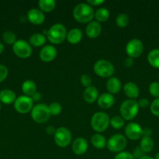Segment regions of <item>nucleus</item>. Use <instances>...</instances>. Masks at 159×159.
<instances>
[{"instance_id":"4be33fe9","label":"nucleus","mask_w":159,"mask_h":159,"mask_svg":"<svg viewBox=\"0 0 159 159\" xmlns=\"http://www.w3.org/2000/svg\"><path fill=\"white\" fill-rule=\"evenodd\" d=\"M17 99L16 93L11 89H3L0 91V102L4 104H12Z\"/></svg>"},{"instance_id":"de8ad7c7","label":"nucleus","mask_w":159,"mask_h":159,"mask_svg":"<svg viewBox=\"0 0 159 159\" xmlns=\"http://www.w3.org/2000/svg\"><path fill=\"white\" fill-rule=\"evenodd\" d=\"M139 159H154V158H152V157L151 156H148V155H143V157H141Z\"/></svg>"},{"instance_id":"7ed1b4c3","label":"nucleus","mask_w":159,"mask_h":159,"mask_svg":"<svg viewBox=\"0 0 159 159\" xmlns=\"http://www.w3.org/2000/svg\"><path fill=\"white\" fill-rule=\"evenodd\" d=\"M67 30L65 26L62 23L52 25L47 32V39L53 44H59L66 39Z\"/></svg>"},{"instance_id":"aec40b11","label":"nucleus","mask_w":159,"mask_h":159,"mask_svg":"<svg viewBox=\"0 0 159 159\" xmlns=\"http://www.w3.org/2000/svg\"><path fill=\"white\" fill-rule=\"evenodd\" d=\"M106 88L110 94L114 95L119 93L122 89L121 81L116 77H111L108 79L106 83Z\"/></svg>"},{"instance_id":"cd10ccee","label":"nucleus","mask_w":159,"mask_h":159,"mask_svg":"<svg viewBox=\"0 0 159 159\" xmlns=\"http://www.w3.org/2000/svg\"><path fill=\"white\" fill-rule=\"evenodd\" d=\"M110 16V12L108 9L106 8L101 7L97 9L94 12V18L96 19V21L98 23H103V22L107 21Z\"/></svg>"},{"instance_id":"473e14b6","label":"nucleus","mask_w":159,"mask_h":159,"mask_svg":"<svg viewBox=\"0 0 159 159\" xmlns=\"http://www.w3.org/2000/svg\"><path fill=\"white\" fill-rule=\"evenodd\" d=\"M48 109H49L50 114L52 116H57L59 115L62 112V106L60 103L57 102H51L49 106H48Z\"/></svg>"},{"instance_id":"ea45409f","label":"nucleus","mask_w":159,"mask_h":159,"mask_svg":"<svg viewBox=\"0 0 159 159\" xmlns=\"http://www.w3.org/2000/svg\"><path fill=\"white\" fill-rule=\"evenodd\" d=\"M138 105L140 108H147V107H148L150 106L149 100H148L147 98H142V99H140V100L138 101Z\"/></svg>"},{"instance_id":"c756f323","label":"nucleus","mask_w":159,"mask_h":159,"mask_svg":"<svg viewBox=\"0 0 159 159\" xmlns=\"http://www.w3.org/2000/svg\"><path fill=\"white\" fill-rule=\"evenodd\" d=\"M129 23V17L126 13H120L115 18V23L120 28H124L128 26Z\"/></svg>"},{"instance_id":"a211bd4d","label":"nucleus","mask_w":159,"mask_h":159,"mask_svg":"<svg viewBox=\"0 0 159 159\" xmlns=\"http://www.w3.org/2000/svg\"><path fill=\"white\" fill-rule=\"evenodd\" d=\"M123 92L129 99H135L140 95V89L134 82H126L123 86Z\"/></svg>"},{"instance_id":"f257e3e1","label":"nucleus","mask_w":159,"mask_h":159,"mask_svg":"<svg viewBox=\"0 0 159 159\" xmlns=\"http://www.w3.org/2000/svg\"><path fill=\"white\" fill-rule=\"evenodd\" d=\"M73 16L78 23H88L94 17V10L87 2L79 3L73 9Z\"/></svg>"},{"instance_id":"e433bc0d","label":"nucleus","mask_w":159,"mask_h":159,"mask_svg":"<svg viewBox=\"0 0 159 159\" xmlns=\"http://www.w3.org/2000/svg\"><path fill=\"white\" fill-rule=\"evenodd\" d=\"M114 159H135L132 153L129 152H125L123 151L121 152H118L116 154Z\"/></svg>"},{"instance_id":"c9c22d12","label":"nucleus","mask_w":159,"mask_h":159,"mask_svg":"<svg viewBox=\"0 0 159 159\" xmlns=\"http://www.w3.org/2000/svg\"><path fill=\"white\" fill-rule=\"evenodd\" d=\"M80 83L82 84L83 86L85 88L90 87L92 85V79L89 75L84 74L80 77Z\"/></svg>"},{"instance_id":"09e8293b","label":"nucleus","mask_w":159,"mask_h":159,"mask_svg":"<svg viewBox=\"0 0 159 159\" xmlns=\"http://www.w3.org/2000/svg\"><path fill=\"white\" fill-rule=\"evenodd\" d=\"M154 159H159V152L155 155V158H154Z\"/></svg>"},{"instance_id":"37998d69","label":"nucleus","mask_w":159,"mask_h":159,"mask_svg":"<svg viewBox=\"0 0 159 159\" xmlns=\"http://www.w3.org/2000/svg\"><path fill=\"white\" fill-rule=\"evenodd\" d=\"M152 134V130L149 127H145L143 129V136L144 137H151Z\"/></svg>"},{"instance_id":"6e6552de","label":"nucleus","mask_w":159,"mask_h":159,"mask_svg":"<svg viewBox=\"0 0 159 159\" xmlns=\"http://www.w3.org/2000/svg\"><path fill=\"white\" fill-rule=\"evenodd\" d=\"M54 141L59 148L67 147L72 141L71 132L66 127H59L54 134Z\"/></svg>"},{"instance_id":"2f4dec72","label":"nucleus","mask_w":159,"mask_h":159,"mask_svg":"<svg viewBox=\"0 0 159 159\" xmlns=\"http://www.w3.org/2000/svg\"><path fill=\"white\" fill-rule=\"evenodd\" d=\"M3 41L9 45H13L15 42L17 41V36L12 31L7 30L5 31L2 34Z\"/></svg>"},{"instance_id":"412c9836","label":"nucleus","mask_w":159,"mask_h":159,"mask_svg":"<svg viewBox=\"0 0 159 159\" xmlns=\"http://www.w3.org/2000/svg\"><path fill=\"white\" fill-rule=\"evenodd\" d=\"M83 38L82 30L79 28H73L67 32L66 40L71 44H77Z\"/></svg>"},{"instance_id":"c03bdc74","label":"nucleus","mask_w":159,"mask_h":159,"mask_svg":"<svg viewBox=\"0 0 159 159\" xmlns=\"http://www.w3.org/2000/svg\"><path fill=\"white\" fill-rule=\"evenodd\" d=\"M55 130H56V129H55V127H52V126H48V127H46V133L48 134L54 135Z\"/></svg>"},{"instance_id":"5701e85b","label":"nucleus","mask_w":159,"mask_h":159,"mask_svg":"<svg viewBox=\"0 0 159 159\" xmlns=\"http://www.w3.org/2000/svg\"><path fill=\"white\" fill-rule=\"evenodd\" d=\"M22 92L24 96L31 97L34 93H37V85L35 82L32 80H26L22 84Z\"/></svg>"},{"instance_id":"c85d7f7f","label":"nucleus","mask_w":159,"mask_h":159,"mask_svg":"<svg viewBox=\"0 0 159 159\" xmlns=\"http://www.w3.org/2000/svg\"><path fill=\"white\" fill-rule=\"evenodd\" d=\"M55 5L54 0H40L38 2L39 9L43 12H51L55 8Z\"/></svg>"},{"instance_id":"a878e982","label":"nucleus","mask_w":159,"mask_h":159,"mask_svg":"<svg viewBox=\"0 0 159 159\" xmlns=\"http://www.w3.org/2000/svg\"><path fill=\"white\" fill-rule=\"evenodd\" d=\"M90 141H91L92 145L97 149H103L107 145V141L105 138L101 134H94L90 139Z\"/></svg>"},{"instance_id":"9d476101","label":"nucleus","mask_w":159,"mask_h":159,"mask_svg":"<svg viewBox=\"0 0 159 159\" xmlns=\"http://www.w3.org/2000/svg\"><path fill=\"white\" fill-rule=\"evenodd\" d=\"M12 51L17 57L22 59L28 58L32 54L31 45L24 40H17L12 45Z\"/></svg>"},{"instance_id":"ddd939ff","label":"nucleus","mask_w":159,"mask_h":159,"mask_svg":"<svg viewBox=\"0 0 159 159\" xmlns=\"http://www.w3.org/2000/svg\"><path fill=\"white\" fill-rule=\"evenodd\" d=\"M57 56V50L53 45H45L39 52V57L43 62H51Z\"/></svg>"},{"instance_id":"49530a36","label":"nucleus","mask_w":159,"mask_h":159,"mask_svg":"<svg viewBox=\"0 0 159 159\" xmlns=\"http://www.w3.org/2000/svg\"><path fill=\"white\" fill-rule=\"evenodd\" d=\"M3 51H4V45L0 42V54L3 52Z\"/></svg>"},{"instance_id":"72a5a7b5","label":"nucleus","mask_w":159,"mask_h":159,"mask_svg":"<svg viewBox=\"0 0 159 159\" xmlns=\"http://www.w3.org/2000/svg\"><path fill=\"white\" fill-rule=\"evenodd\" d=\"M148 91H149L151 96H154L155 98H159V82H151L149 85V87H148Z\"/></svg>"},{"instance_id":"58836bf2","label":"nucleus","mask_w":159,"mask_h":159,"mask_svg":"<svg viewBox=\"0 0 159 159\" xmlns=\"http://www.w3.org/2000/svg\"><path fill=\"white\" fill-rule=\"evenodd\" d=\"M132 155H133L134 158L135 159H139L141 157H143V155H146V154L143 152L141 148L140 147H137L135 149L133 150V152H132Z\"/></svg>"},{"instance_id":"f03ea898","label":"nucleus","mask_w":159,"mask_h":159,"mask_svg":"<svg viewBox=\"0 0 159 159\" xmlns=\"http://www.w3.org/2000/svg\"><path fill=\"white\" fill-rule=\"evenodd\" d=\"M139 109L138 102L136 99H126L120 106V115L124 120H132L138 114Z\"/></svg>"},{"instance_id":"8fccbe9b","label":"nucleus","mask_w":159,"mask_h":159,"mask_svg":"<svg viewBox=\"0 0 159 159\" xmlns=\"http://www.w3.org/2000/svg\"><path fill=\"white\" fill-rule=\"evenodd\" d=\"M2 109V104H1V102H0V110H1Z\"/></svg>"},{"instance_id":"f8f14e48","label":"nucleus","mask_w":159,"mask_h":159,"mask_svg":"<svg viewBox=\"0 0 159 159\" xmlns=\"http://www.w3.org/2000/svg\"><path fill=\"white\" fill-rule=\"evenodd\" d=\"M125 134L128 139L136 141L143 137V128L137 123H129L125 127Z\"/></svg>"},{"instance_id":"a19ab883","label":"nucleus","mask_w":159,"mask_h":159,"mask_svg":"<svg viewBox=\"0 0 159 159\" xmlns=\"http://www.w3.org/2000/svg\"><path fill=\"white\" fill-rule=\"evenodd\" d=\"M104 2V0H87V3L91 6H101V4Z\"/></svg>"},{"instance_id":"2eb2a0df","label":"nucleus","mask_w":159,"mask_h":159,"mask_svg":"<svg viewBox=\"0 0 159 159\" xmlns=\"http://www.w3.org/2000/svg\"><path fill=\"white\" fill-rule=\"evenodd\" d=\"M88 149V143L84 138H77L72 143V151L76 155H83Z\"/></svg>"},{"instance_id":"dca6fc26","label":"nucleus","mask_w":159,"mask_h":159,"mask_svg":"<svg viewBox=\"0 0 159 159\" xmlns=\"http://www.w3.org/2000/svg\"><path fill=\"white\" fill-rule=\"evenodd\" d=\"M86 34L87 37L90 39H95L98 37V36L101 33V23H98V21H93L87 23L86 26Z\"/></svg>"},{"instance_id":"7c9ffc66","label":"nucleus","mask_w":159,"mask_h":159,"mask_svg":"<svg viewBox=\"0 0 159 159\" xmlns=\"http://www.w3.org/2000/svg\"><path fill=\"white\" fill-rule=\"evenodd\" d=\"M110 125L112 128L119 130L125 125V121L121 116H114L110 119Z\"/></svg>"},{"instance_id":"b1692460","label":"nucleus","mask_w":159,"mask_h":159,"mask_svg":"<svg viewBox=\"0 0 159 159\" xmlns=\"http://www.w3.org/2000/svg\"><path fill=\"white\" fill-rule=\"evenodd\" d=\"M139 147L143 150L145 154L150 153L153 151L154 147V142L151 137L143 136L140 139V146Z\"/></svg>"},{"instance_id":"0eeeda50","label":"nucleus","mask_w":159,"mask_h":159,"mask_svg":"<svg viewBox=\"0 0 159 159\" xmlns=\"http://www.w3.org/2000/svg\"><path fill=\"white\" fill-rule=\"evenodd\" d=\"M127 141L124 135L121 134H115L112 135L107 141V148L110 152L114 153L121 152L126 148Z\"/></svg>"},{"instance_id":"79ce46f5","label":"nucleus","mask_w":159,"mask_h":159,"mask_svg":"<svg viewBox=\"0 0 159 159\" xmlns=\"http://www.w3.org/2000/svg\"><path fill=\"white\" fill-rule=\"evenodd\" d=\"M123 64H124V65L126 68H130V67H132L133 65V58L127 57L125 59L124 61H123Z\"/></svg>"},{"instance_id":"423d86ee","label":"nucleus","mask_w":159,"mask_h":159,"mask_svg":"<svg viewBox=\"0 0 159 159\" xmlns=\"http://www.w3.org/2000/svg\"><path fill=\"white\" fill-rule=\"evenodd\" d=\"M94 71L101 78H111L115 72L114 65L109 61L101 59L94 65Z\"/></svg>"},{"instance_id":"39448f33","label":"nucleus","mask_w":159,"mask_h":159,"mask_svg":"<svg viewBox=\"0 0 159 159\" xmlns=\"http://www.w3.org/2000/svg\"><path fill=\"white\" fill-rule=\"evenodd\" d=\"M31 115L33 120L37 124H44L47 122L51 116L48 106L45 103H38L34 106Z\"/></svg>"},{"instance_id":"1a4fd4ad","label":"nucleus","mask_w":159,"mask_h":159,"mask_svg":"<svg viewBox=\"0 0 159 159\" xmlns=\"http://www.w3.org/2000/svg\"><path fill=\"white\" fill-rule=\"evenodd\" d=\"M34 107V101L32 98L26 96H20L17 98L14 102V109L21 114H26L32 110Z\"/></svg>"},{"instance_id":"20e7f679","label":"nucleus","mask_w":159,"mask_h":159,"mask_svg":"<svg viewBox=\"0 0 159 159\" xmlns=\"http://www.w3.org/2000/svg\"><path fill=\"white\" fill-rule=\"evenodd\" d=\"M110 125V117L104 112H96L90 119V126L97 133L105 131Z\"/></svg>"},{"instance_id":"4c0bfd02","label":"nucleus","mask_w":159,"mask_h":159,"mask_svg":"<svg viewBox=\"0 0 159 159\" xmlns=\"http://www.w3.org/2000/svg\"><path fill=\"white\" fill-rule=\"evenodd\" d=\"M8 73L9 71L7 67L3 65H0V83L5 81V79L7 78Z\"/></svg>"},{"instance_id":"a18cd8bd","label":"nucleus","mask_w":159,"mask_h":159,"mask_svg":"<svg viewBox=\"0 0 159 159\" xmlns=\"http://www.w3.org/2000/svg\"><path fill=\"white\" fill-rule=\"evenodd\" d=\"M31 98H32L33 101H39L41 99V95L40 93H37H37H34V94L31 96Z\"/></svg>"},{"instance_id":"bb28decb","label":"nucleus","mask_w":159,"mask_h":159,"mask_svg":"<svg viewBox=\"0 0 159 159\" xmlns=\"http://www.w3.org/2000/svg\"><path fill=\"white\" fill-rule=\"evenodd\" d=\"M147 61L153 68H159V48L151 50L148 53Z\"/></svg>"},{"instance_id":"393cba45","label":"nucleus","mask_w":159,"mask_h":159,"mask_svg":"<svg viewBox=\"0 0 159 159\" xmlns=\"http://www.w3.org/2000/svg\"><path fill=\"white\" fill-rule=\"evenodd\" d=\"M46 40L47 37H45L44 34L36 33V34H32V35L30 37L29 43L31 46L38 48V47L43 46L45 43V42H46Z\"/></svg>"},{"instance_id":"f3484780","label":"nucleus","mask_w":159,"mask_h":159,"mask_svg":"<svg viewBox=\"0 0 159 159\" xmlns=\"http://www.w3.org/2000/svg\"><path fill=\"white\" fill-rule=\"evenodd\" d=\"M97 101H98V105L99 106V107H101V109L107 110V109L111 108L114 105L115 97L113 95L110 94V93H104L98 96Z\"/></svg>"},{"instance_id":"4468645a","label":"nucleus","mask_w":159,"mask_h":159,"mask_svg":"<svg viewBox=\"0 0 159 159\" xmlns=\"http://www.w3.org/2000/svg\"><path fill=\"white\" fill-rule=\"evenodd\" d=\"M26 19L32 24L41 25L45 22V16L41 10L33 8L30 9L26 13Z\"/></svg>"},{"instance_id":"f704fd0d","label":"nucleus","mask_w":159,"mask_h":159,"mask_svg":"<svg viewBox=\"0 0 159 159\" xmlns=\"http://www.w3.org/2000/svg\"><path fill=\"white\" fill-rule=\"evenodd\" d=\"M150 110L154 116H159V98H156L150 105Z\"/></svg>"},{"instance_id":"9b49d317","label":"nucleus","mask_w":159,"mask_h":159,"mask_svg":"<svg viewBox=\"0 0 159 159\" xmlns=\"http://www.w3.org/2000/svg\"><path fill=\"white\" fill-rule=\"evenodd\" d=\"M143 49L144 47L143 42L139 39H132L126 43V52L128 57L132 58H137L140 57L143 54Z\"/></svg>"},{"instance_id":"3c124183","label":"nucleus","mask_w":159,"mask_h":159,"mask_svg":"<svg viewBox=\"0 0 159 159\" xmlns=\"http://www.w3.org/2000/svg\"><path fill=\"white\" fill-rule=\"evenodd\" d=\"M158 77H159V74H158Z\"/></svg>"},{"instance_id":"6ab92c4d","label":"nucleus","mask_w":159,"mask_h":159,"mask_svg":"<svg viewBox=\"0 0 159 159\" xmlns=\"http://www.w3.org/2000/svg\"><path fill=\"white\" fill-rule=\"evenodd\" d=\"M83 97H84V101L87 103H93L98 99V89L93 85L85 88L83 93Z\"/></svg>"}]
</instances>
